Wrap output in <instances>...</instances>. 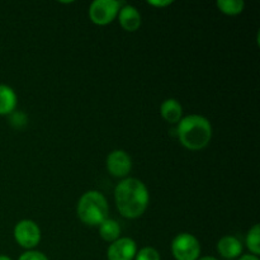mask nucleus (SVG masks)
<instances>
[{
    "label": "nucleus",
    "mask_w": 260,
    "mask_h": 260,
    "mask_svg": "<svg viewBox=\"0 0 260 260\" xmlns=\"http://www.w3.org/2000/svg\"><path fill=\"white\" fill-rule=\"evenodd\" d=\"M114 201L119 213L126 218L140 217L144 215L149 205V190L141 180L126 178L117 184L114 189Z\"/></svg>",
    "instance_id": "nucleus-1"
},
{
    "label": "nucleus",
    "mask_w": 260,
    "mask_h": 260,
    "mask_svg": "<svg viewBox=\"0 0 260 260\" xmlns=\"http://www.w3.org/2000/svg\"><path fill=\"white\" fill-rule=\"evenodd\" d=\"M178 137L187 149L202 150L212 139V126L206 117L190 114L178 122Z\"/></svg>",
    "instance_id": "nucleus-2"
},
{
    "label": "nucleus",
    "mask_w": 260,
    "mask_h": 260,
    "mask_svg": "<svg viewBox=\"0 0 260 260\" xmlns=\"http://www.w3.org/2000/svg\"><path fill=\"white\" fill-rule=\"evenodd\" d=\"M108 211L106 197L98 190H89L79 200L78 216L85 225L99 226L108 218Z\"/></svg>",
    "instance_id": "nucleus-3"
},
{
    "label": "nucleus",
    "mask_w": 260,
    "mask_h": 260,
    "mask_svg": "<svg viewBox=\"0 0 260 260\" xmlns=\"http://www.w3.org/2000/svg\"><path fill=\"white\" fill-rule=\"evenodd\" d=\"M172 253L175 260H198L201 255V244L192 234L182 233L173 240Z\"/></svg>",
    "instance_id": "nucleus-4"
},
{
    "label": "nucleus",
    "mask_w": 260,
    "mask_h": 260,
    "mask_svg": "<svg viewBox=\"0 0 260 260\" xmlns=\"http://www.w3.org/2000/svg\"><path fill=\"white\" fill-rule=\"evenodd\" d=\"M119 5L116 0H95L89 8V17L94 24L107 25L118 15Z\"/></svg>",
    "instance_id": "nucleus-5"
},
{
    "label": "nucleus",
    "mask_w": 260,
    "mask_h": 260,
    "mask_svg": "<svg viewBox=\"0 0 260 260\" xmlns=\"http://www.w3.org/2000/svg\"><path fill=\"white\" fill-rule=\"evenodd\" d=\"M14 239L22 248L33 249L41 240V230L32 220H22L15 225Z\"/></svg>",
    "instance_id": "nucleus-6"
},
{
    "label": "nucleus",
    "mask_w": 260,
    "mask_h": 260,
    "mask_svg": "<svg viewBox=\"0 0 260 260\" xmlns=\"http://www.w3.org/2000/svg\"><path fill=\"white\" fill-rule=\"evenodd\" d=\"M137 253V245L132 239L119 238L109 245L107 251L108 260H134Z\"/></svg>",
    "instance_id": "nucleus-7"
},
{
    "label": "nucleus",
    "mask_w": 260,
    "mask_h": 260,
    "mask_svg": "<svg viewBox=\"0 0 260 260\" xmlns=\"http://www.w3.org/2000/svg\"><path fill=\"white\" fill-rule=\"evenodd\" d=\"M132 160L123 150H114L107 157V169L113 177L123 178L131 172Z\"/></svg>",
    "instance_id": "nucleus-8"
},
{
    "label": "nucleus",
    "mask_w": 260,
    "mask_h": 260,
    "mask_svg": "<svg viewBox=\"0 0 260 260\" xmlns=\"http://www.w3.org/2000/svg\"><path fill=\"white\" fill-rule=\"evenodd\" d=\"M118 20L123 29H126L127 32H135L141 25V14L132 5H124L119 8Z\"/></svg>",
    "instance_id": "nucleus-9"
},
{
    "label": "nucleus",
    "mask_w": 260,
    "mask_h": 260,
    "mask_svg": "<svg viewBox=\"0 0 260 260\" xmlns=\"http://www.w3.org/2000/svg\"><path fill=\"white\" fill-rule=\"evenodd\" d=\"M217 251L226 259H235L243 253V245L240 240L234 236H223L217 244Z\"/></svg>",
    "instance_id": "nucleus-10"
},
{
    "label": "nucleus",
    "mask_w": 260,
    "mask_h": 260,
    "mask_svg": "<svg viewBox=\"0 0 260 260\" xmlns=\"http://www.w3.org/2000/svg\"><path fill=\"white\" fill-rule=\"evenodd\" d=\"M160 113L162 118L169 123H178L182 119L183 108L177 99L169 98L162 102L160 107Z\"/></svg>",
    "instance_id": "nucleus-11"
},
{
    "label": "nucleus",
    "mask_w": 260,
    "mask_h": 260,
    "mask_svg": "<svg viewBox=\"0 0 260 260\" xmlns=\"http://www.w3.org/2000/svg\"><path fill=\"white\" fill-rule=\"evenodd\" d=\"M17 107V94L10 86L0 84V116L14 112Z\"/></svg>",
    "instance_id": "nucleus-12"
},
{
    "label": "nucleus",
    "mask_w": 260,
    "mask_h": 260,
    "mask_svg": "<svg viewBox=\"0 0 260 260\" xmlns=\"http://www.w3.org/2000/svg\"><path fill=\"white\" fill-rule=\"evenodd\" d=\"M99 228V235L102 236V239L106 241H109V243H113L117 239H119V235H121V228H119L118 222L112 218H106Z\"/></svg>",
    "instance_id": "nucleus-13"
},
{
    "label": "nucleus",
    "mask_w": 260,
    "mask_h": 260,
    "mask_svg": "<svg viewBox=\"0 0 260 260\" xmlns=\"http://www.w3.org/2000/svg\"><path fill=\"white\" fill-rule=\"evenodd\" d=\"M218 9L228 15H238L245 8V3L243 0H217L216 3Z\"/></svg>",
    "instance_id": "nucleus-14"
},
{
    "label": "nucleus",
    "mask_w": 260,
    "mask_h": 260,
    "mask_svg": "<svg viewBox=\"0 0 260 260\" xmlns=\"http://www.w3.org/2000/svg\"><path fill=\"white\" fill-rule=\"evenodd\" d=\"M246 246L253 255L258 256L260 254V226L258 223L249 230L246 235Z\"/></svg>",
    "instance_id": "nucleus-15"
},
{
    "label": "nucleus",
    "mask_w": 260,
    "mask_h": 260,
    "mask_svg": "<svg viewBox=\"0 0 260 260\" xmlns=\"http://www.w3.org/2000/svg\"><path fill=\"white\" fill-rule=\"evenodd\" d=\"M135 259L136 260H161L160 259L159 251L154 248H150V246H146V248H142L141 250H139V253H136Z\"/></svg>",
    "instance_id": "nucleus-16"
},
{
    "label": "nucleus",
    "mask_w": 260,
    "mask_h": 260,
    "mask_svg": "<svg viewBox=\"0 0 260 260\" xmlns=\"http://www.w3.org/2000/svg\"><path fill=\"white\" fill-rule=\"evenodd\" d=\"M18 260H48V258L45 254L41 253V251L28 250L25 253H23Z\"/></svg>",
    "instance_id": "nucleus-17"
},
{
    "label": "nucleus",
    "mask_w": 260,
    "mask_h": 260,
    "mask_svg": "<svg viewBox=\"0 0 260 260\" xmlns=\"http://www.w3.org/2000/svg\"><path fill=\"white\" fill-rule=\"evenodd\" d=\"M172 0H164V2H157V0H147V4L152 5V7H156V8H164L168 7V5L172 4Z\"/></svg>",
    "instance_id": "nucleus-18"
},
{
    "label": "nucleus",
    "mask_w": 260,
    "mask_h": 260,
    "mask_svg": "<svg viewBox=\"0 0 260 260\" xmlns=\"http://www.w3.org/2000/svg\"><path fill=\"white\" fill-rule=\"evenodd\" d=\"M239 260H259V258L258 256L253 255V254H246V255L240 256V259Z\"/></svg>",
    "instance_id": "nucleus-19"
},
{
    "label": "nucleus",
    "mask_w": 260,
    "mask_h": 260,
    "mask_svg": "<svg viewBox=\"0 0 260 260\" xmlns=\"http://www.w3.org/2000/svg\"><path fill=\"white\" fill-rule=\"evenodd\" d=\"M198 260H218V259L213 258V256H203V258H200Z\"/></svg>",
    "instance_id": "nucleus-20"
},
{
    "label": "nucleus",
    "mask_w": 260,
    "mask_h": 260,
    "mask_svg": "<svg viewBox=\"0 0 260 260\" xmlns=\"http://www.w3.org/2000/svg\"><path fill=\"white\" fill-rule=\"evenodd\" d=\"M0 260H12V259L7 255H0Z\"/></svg>",
    "instance_id": "nucleus-21"
}]
</instances>
